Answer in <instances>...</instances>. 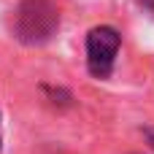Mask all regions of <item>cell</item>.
<instances>
[{"mask_svg":"<svg viewBox=\"0 0 154 154\" xmlns=\"http://www.w3.org/2000/svg\"><path fill=\"white\" fill-rule=\"evenodd\" d=\"M141 5H143V8H146V11L154 16V0H141Z\"/></svg>","mask_w":154,"mask_h":154,"instance_id":"cell-3","label":"cell"},{"mask_svg":"<svg viewBox=\"0 0 154 154\" xmlns=\"http://www.w3.org/2000/svg\"><path fill=\"white\" fill-rule=\"evenodd\" d=\"M119 32L108 24H100L95 30H89L87 35V68L95 79H108L119 54Z\"/></svg>","mask_w":154,"mask_h":154,"instance_id":"cell-2","label":"cell"},{"mask_svg":"<svg viewBox=\"0 0 154 154\" xmlns=\"http://www.w3.org/2000/svg\"><path fill=\"white\" fill-rule=\"evenodd\" d=\"M60 27V8L51 0H22L14 14V35L27 46L51 41Z\"/></svg>","mask_w":154,"mask_h":154,"instance_id":"cell-1","label":"cell"}]
</instances>
